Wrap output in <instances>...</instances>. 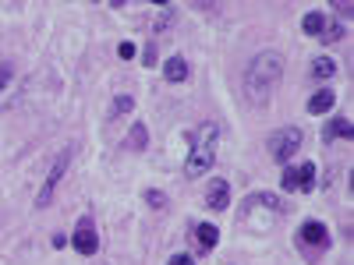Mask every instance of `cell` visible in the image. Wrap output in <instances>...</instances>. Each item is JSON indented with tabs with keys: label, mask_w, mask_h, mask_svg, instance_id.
<instances>
[{
	"label": "cell",
	"mask_w": 354,
	"mask_h": 265,
	"mask_svg": "<svg viewBox=\"0 0 354 265\" xmlns=\"http://www.w3.org/2000/svg\"><path fill=\"white\" fill-rule=\"evenodd\" d=\"M283 78V57L277 50H262L252 57V64H248V75H245V92L255 106H266L273 99L277 92V85Z\"/></svg>",
	"instance_id": "obj_1"
},
{
	"label": "cell",
	"mask_w": 354,
	"mask_h": 265,
	"mask_svg": "<svg viewBox=\"0 0 354 265\" xmlns=\"http://www.w3.org/2000/svg\"><path fill=\"white\" fill-rule=\"evenodd\" d=\"M216 149H220V128L209 124V121L198 124L195 135H192V149H188V159H185V173L188 177H202L205 170H213Z\"/></svg>",
	"instance_id": "obj_2"
},
{
	"label": "cell",
	"mask_w": 354,
	"mask_h": 265,
	"mask_svg": "<svg viewBox=\"0 0 354 265\" xmlns=\"http://www.w3.org/2000/svg\"><path fill=\"white\" fill-rule=\"evenodd\" d=\"M301 141H305V135L298 128H280V131L270 135V156L277 163H290L294 156L301 153Z\"/></svg>",
	"instance_id": "obj_3"
},
{
	"label": "cell",
	"mask_w": 354,
	"mask_h": 265,
	"mask_svg": "<svg viewBox=\"0 0 354 265\" xmlns=\"http://www.w3.org/2000/svg\"><path fill=\"white\" fill-rule=\"evenodd\" d=\"M68 166H71V149H64L61 156L53 159V166H50V173H46V181H43V188H39V195H36V209H46V205L53 202V191H57V184L64 181Z\"/></svg>",
	"instance_id": "obj_4"
},
{
	"label": "cell",
	"mask_w": 354,
	"mask_h": 265,
	"mask_svg": "<svg viewBox=\"0 0 354 265\" xmlns=\"http://www.w3.org/2000/svg\"><path fill=\"white\" fill-rule=\"evenodd\" d=\"M315 177H319V166L315 163H301V166H287L283 170V177H280V184H283V191H312L315 188Z\"/></svg>",
	"instance_id": "obj_5"
},
{
	"label": "cell",
	"mask_w": 354,
	"mask_h": 265,
	"mask_svg": "<svg viewBox=\"0 0 354 265\" xmlns=\"http://www.w3.org/2000/svg\"><path fill=\"white\" fill-rule=\"evenodd\" d=\"M298 244L301 248H312V251H326L333 244V233L326 223H319V219H305L301 230H298Z\"/></svg>",
	"instance_id": "obj_6"
},
{
	"label": "cell",
	"mask_w": 354,
	"mask_h": 265,
	"mask_svg": "<svg viewBox=\"0 0 354 265\" xmlns=\"http://www.w3.org/2000/svg\"><path fill=\"white\" fill-rule=\"evenodd\" d=\"M71 244H75V251L78 255H96L100 251V233H96V226H93V219H78V226H75V237H71Z\"/></svg>",
	"instance_id": "obj_7"
},
{
	"label": "cell",
	"mask_w": 354,
	"mask_h": 265,
	"mask_svg": "<svg viewBox=\"0 0 354 265\" xmlns=\"http://www.w3.org/2000/svg\"><path fill=\"white\" fill-rule=\"evenodd\" d=\"M227 205H230V184L223 177H216V181H209V188H205V209L223 213Z\"/></svg>",
	"instance_id": "obj_8"
},
{
	"label": "cell",
	"mask_w": 354,
	"mask_h": 265,
	"mask_svg": "<svg viewBox=\"0 0 354 265\" xmlns=\"http://www.w3.org/2000/svg\"><path fill=\"white\" fill-rule=\"evenodd\" d=\"M340 138H354V128L347 117H333V121L322 124V141H340Z\"/></svg>",
	"instance_id": "obj_9"
},
{
	"label": "cell",
	"mask_w": 354,
	"mask_h": 265,
	"mask_svg": "<svg viewBox=\"0 0 354 265\" xmlns=\"http://www.w3.org/2000/svg\"><path fill=\"white\" fill-rule=\"evenodd\" d=\"M163 78H167L170 85H181V81H188V78H192V68H188L185 57H170V61L163 64Z\"/></svg>",
	"instance_id": "obj_10"
},
{
	"label": "cell",
	"mask_w": 354,
	"mask_h": 265,
	"mask_svg": "<svg viewBox=\"0 0 354 265\" xmlns=\"http://www.w3.org/2000/svg\"><path fill=\"white\" fill-rule=\"evenodd\" d=\"M333 106H337V92H333L330 85H322L319 92L308 99V113H330Z\"/></svg>",
	"instance_id": "obj_11"
},
{
	"label": "cell",
	"mask_w": 354,
	"mask_h": 265,
	"mask_svg": "<svg viewBox=\"0 0 354 265\" xmlns=\"http://www.w3.org/2000/svg\"><path fill=\"white\" fill-rule=\"evenodd\" d=\"M145 145H149V128H145L142 121H135V124H131V131H128L124 149H131V153H145Z\"/></svg>",
	"instance_id": "obj_12"
},
{
	"label": "cell",
	"mask_w": 354,
	"mask_h": 265,
	"mask_svg": "<svg viewBox=\"0 0 354 265\" xmlns=\"http://www.w3.org/2000/svg\"><path fill=\"white\" fill-rule=\"evenodd\" d=\"M195 237H198L202 251H209V248L220 244V226H213V223H195Z\"/></svg>",
	"instance_id": "obj_13"
},
{
	"label": "cell",
	"mask_w": 354,
	"mask_h": 265,
	"mask_svg": "<svg viewBox=\"0 0 354 265\" xmlns=\"http://www.w3.org/2000/svg\"><path fill=\"white\" fill-rule=\"evenodd\" d=\"M337 75V61H333V57H315V61H312V78L315 81H330Z\"/></svg>",
	"instance_id": "obj_14"
},
{
	"label": "cell",
	"mask_w": 354,
	"mask_h": 265,
	"mask_svg": "<svg viewBox=\"0 0 354 265\" xmlns=\"http://www.w3.org/2000/svg\"><path fill=\"white\" fill-rule=\"evenodd\" d=\"M322 28H326V14H322V11H308V14L301 18V32H305V36H315V39H319Z\"/></svg>",
	"instance_id": "obj_15"
},
{
	"label": "cell",
	"mask_w": 354,
	"mask_h": 265,
	"mask_svg": "<svg viewBox=\"0 0 354 265\" xmlns=\"http://www.w3.org/2000/svg\"><path fill=\"white\" fill-rule=\"evenodd\" d=\"M337 39H344V25H337V21H333V25H326V28L319 32V43H326V46H330V43H337Z\"/></svg>",
	"instance_id": "obj_16"
},
{
	"label": "cell",
	"mask_w": 354,
	"mask_h": 265,
	"mask_svg": "<svg viewBox=\"0 0 354 265\" xmlns=\"http://www.w3.org/2000/svg\"><path fill=\"white\" fill-rule=\"evenodd\" d=\"M128 110H135V99H131V96H117V99H113L110 117H121V113H128Z\"/></svg>",
	"instance_id": "obj_17"
},
{
	"label": "cell",
	"mask_w": 354,
	"mask_h": 265,
	"mask_svg": "<svg viewBox=\"0 0 354 265\" xmlns=\"http://www.w3.org/2000/svg\"><path fill=\"white\" fill-rule=\"evenodd\" d=\"M145 205H149V209H163V205H167V195L156 191V188H149V191H145Z\"/></svg>",
	"instance_id": "obj_18"
},
{
	"label": "cell",
	"mask_w": 354,
	"mask_h": 265,
	"mask_svg": "<svg viewBox=\"0 0 354 265\" xmlns=\"http://www.w3.org/2000/svg\"><path fill=\"white\" fill-rule=\"evenodd\" d=\"M170 25H174V8H167V11L156 18V32H167Z\"/></svg>",
	"instance_id": "obj_19"
},
{
	"label": "cell",
	"mask_w": 354,
	"mask_h": 265,
	"mask_svg": "<svg viewBox=\"0 0 354 265\" xmlns=\"http://www.w3.org/2000/svg\"><path fill=\"white\" fill-rule=\"evenodd\" d=\"M117 53H121V61H135V43H121Z\"/></svg>",
	"instance_id": "obj_20"
},
{
	"label": "cell",
	"mask_w": 354,
	"mask_h": 265,
	"mask_svg": "<svg viewBox=\"0 0 354 265\" xmlns=\"http://www.w3.org/2000/svg\"><path fill=\"white\" fill-rule=\"evenodd\" d=\"M145 68H156V46H145V57H142Z\"/></svg>",
	"instance_id": "obj_21"
},
{
	"label": "cell",
	"mask_w": 354,
	"mask_h": 265,
	"mask_svg": "<svg viewBox=\"0 0 354 265\" xmlns=\"http://www.w3.org/2000/svg\"><path fill=\"white\" fill-rule=\"evenodd\" d=\"M170 265H195V255H174Z\"/></svg>",
	"instance_id": "obj_22"
},
{
	"label": "cell",
	"mask_w": 354,
	"mask_h": 265,
	"mask_svg": "<svg viewBox=\"0 0 354 265\" xmlns=\"http://www.w3.org/2000/svg\"><path fill=\"white\" fill-rule=\"evenodd\" d=\"M8 81H11V68L4 64V68H0V92H4V88H8Z\"/></svg>",
	"instance_id": "obj_23"
}]
</instances>
